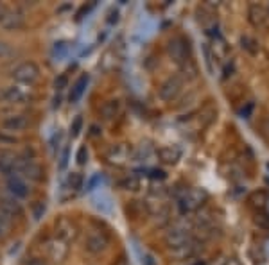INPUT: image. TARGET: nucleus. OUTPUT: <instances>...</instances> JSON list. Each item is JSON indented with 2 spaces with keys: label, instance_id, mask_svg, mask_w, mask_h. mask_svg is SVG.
<instances>
[{
  "label": "nucleus",
  "instance_id": "nucleus-36",
  "mask_svg": "<svg viewBox=\"0 0 269 265\" xmlns=\"http://www.w3.org/2000/svg\"><path fill=\"white\" fill-rule=\"evenodd\" d=\"M45 213V204L43 203H38L36 206H34V219H36V221H40L41 219V215Z\"/></svg>",
  "mask_w": 269,
  "mask_h": 265
},
{
  "label": "nucleus",
  "instance_id": "nucleus-27",
  "mask_svg": "<svg viewBox=\"0 0 269 265\" xmlns=\"http://www.w3.org/2000/svg\"><path fill=\"white\" fill-rule=\"evenodd\" d=\"M203 54H205V63H207V68H208V72H214V59H215V56H214V52H212V49L208 47L207 43L203 45Z\"/></svg>",
  "mask_w": 269,
  "mask_h": 265
},
{
  "label": "nucleus",
  "instance_id": "nucleus-44",
  "mask_svg": "<svg viewBox=\"0 0 269 265\" xmlns=\"http://www.w3.org/2000/svg\"><path fill=\"white\" fill-rule=\"evenodd\" d=\"M192 265H207V263H205V261L203 260H197V261H194V263Z\"/></svg>",
  "mask_w": 269,
  "mask_h": 265
},
{
  "label": "nucleus",
  "instance_id": "nucleus-26",
  "mask_svg": "<svg viewBox=\"0 0 269 265\" xmlns=\"http://www.w3.org/2000/svg\"><path fill=\"white\" fill-rule=\"evenodd\" d=\"M70 51V45L66 43V41H58V43H54V49H52V54L56 56V58H65L66 54H69Z\"/></svg>",
  "mask_w": 269,
  "mask_h": 265
},
{
  "label": "nucleus",
  "instance_id": "nucleus-39",
  "mask_svg": "<svg viewBox=\"0 0 269 265\" xmlns=\"http://www.w3.org/2000/svg\"><path fill=\"white\" fill-rule=\"evenodd\" d=\"M251 111H253V102H248L246 108H242V111H240V116H242V118H248V116L251 115Z\"/></svg>",
  "mask_w": 269,
  "mask_h": 265
},
{
  "label": "nucleus",
  "instance_id": "nucleus-1",
  "mask_svg": "<svg viewBox=\"0 0 269 265\" xmlns=\"http://www.w3.org/2000/svg\"><path fill=\"white\" fill-rule=\"evenodd\" d=\"M208 201V194L203 188H189L178 197V206L183 213H192L205 206Z\"/></svg>",
  "mask_w": 269,
  "mask_h": 265
},
{
  "label": "nucleus",
  "instance_id": "nucleus-15",
  "mask_svg": "<svg viewBox=\"0 0 269 265\" xmlns=\"http://www.w3.org/2000/svg\"><path fill=\"white\" fill-rule=\"evenodd\" d=\"M269 203V194L267 190L264 188H258V190H253L248 197V204L253 208L255 211H265V206Z\"/></svg>",
  "mask_w": 269,
  "mask_h": 265
},
{
  "label": "nucleus",
  "instance_id": "nucleus-5",
  "mask_svg": "<svg viewBox=\"0 0 269 265\" xmlns=\"http://www.w3.org/2000/svg\"><path fill=\"white\" fill-rule=\"evenodd\" d=\"M182 90H183V79L180 76H172V77H169L167 81H164L158 95H160V99L164 102H172L180 97Z\"/></svg>",
  "mask_w": 269,
  "mask_h": 265
},
{
  "label": "nucleus",
  "instance_id": "nucleus-31",
  "mask_svg": "<svg viewBox=\"0 0 269 265\" xmlns=\"http://www.w3.org/2000/svg\"><path fill=\"white\" fill-rule=\"evenodd\" d=\"M76 160H77V165H86L88 161V149L86 147H79V151H77L76 154Z\"/></svg>",
  "mask_w": 269,
  "mask_h": 265
},
{
  "label": "nucleus",
  "instance_id": "nucleus-23",
  "mask_svg": "<svg viewBox=\"0 0 269 265\" xmlns=\"http://www.w3.org/2000/svg\"><path fill=\"white\" fill-rule=\"evenodd\" d=\"M253 224L262 231H269V213L267 211H255Z\"/></svg>",
  "mask_w": 269,
  "mask_h": 265
},
{
  "label": "nucleus",
  "instance_id": "nucleus-43",
  "mask_svg": "<svg viewBox=\"0 0 269 265\" xmlns=\"http://www.w3.org/2000/svg\"><path fill=\"white\" fill-rule=\"evenodd\" d=\"M222 265H242V263H240L239 258H226V260L222 261Z\"/></svg>",
  "mask_w": 269,
  "mask_h": 265
},
{
  "label": "nucleus",
  "instance_id": "nucleus-3",
  "mask_svg": "<svg viewBox=\"0 0 269 265\" xmlns=\"http://www.w3.org/2000/svg\"><path fill=\"white\" fill-rule=\"evenodd\" d=\"M13 79L20 84H27V86H31V84H34L38 79H40V68H38V65L34 61H26L15 68V72H13Z\"/></svg>",
  "mask_w": 269,
  "mask_h": 265
},
{
  "label": "nucleus",
  "instance_id": "nucleus-32",
  "mask_svg": "<svg viewBox=\"0 0 269 265\" xmlns=\"http://www.w3.org/2000/svg\"><path fill=\"white\" fill-rule=\"evenodd\" d=\"M66 84H69V77H66L65 74H61V76H59V77H56V81H54V88H56V90H58V91L65 90Z\"/></svg>",
  "mask_w": 269,
  "mask_h": 265
},
{
  "label": "nucleus",
  "instance_id": "nucleus-19",
  "mask_svg": "<svg viewBox=\"0 0 269 265\" xmlns=\"http://www.w3.org/2000/svg\"><path fill=\"white\" fill-rule=\"evenodd\" d=\"M2 126L8 131H24L27 126H29V118L26 115H11L8 118H4Z\"/></svg>",
  "mask_w": 269,
  "mask_h": 265
},
{
  "label": "nucleus",
  "instance_id": "nucleus-11",
  "mask_svg": "<svg viewBox=\"0 0 269 265\" xmlns=\"http://www.w3.org/2000/svg\"><path fill=\"white\" fill-rule=\"evenodd\" d=\"M47 251H49V256L54 261H63L66 258V254H69V244H66L65 240L54 236V238H51L47 242Z\"/></svg>",
  "mask_w": 269,
  "mask_h": 265
},
{
  "label": "nucleus",
  "instance_id": "nucleus-34",
  "mask_svg": "<svg viewBox=\"0 0 269 265\" xmlns=\"http://www.w3.org/2000/svg\"><path fill=\"white\" fill-rule=\"evenodd\" d=\"M13 54V51H11V47H9L6 41H0V59H6V58H9V56Z\"/></svg>",
  "mask_w": 269,
  "mask_h": 265
},
{
  "label": "nucleus",
  "instance_id": "nucleus-40",
  "mask_svg": "<svg viewBox=\"0 0 269 265\" xmlns=\"http://www.w3.org/2000/svg\"><path fill=\"white\" fill-rule=\"evenodd\" d=\"M142 265H156V260L153 258V254H144Z\"/></svg>",
  "mask_w": 269,
  "mask_h": 265
},
{
  "label": "nucleus",
  "instance_id": "nucleus-30",
  "mask_svg": "<svg viewBox=\"0 0 269 265\" xmlns=\"http://www.w3.org/2000/svg\"><path fill=\"white\" fill-rule=\"evenodd\" d=\"M81 129H83V116H76V120H74L72 126H70V135L76 138V136H79Z\"/></svg>",
  "mask_w": 269,
  "mask_h": 265
},
{
  "label": "nucleus",
  "instance_id": "nucleus-33",
  "mask_svg": "<svg viewBox=\"0 0 269 265\" xmlns=\"http://www.w3.org/2000/svg\"><path fill=\"white\" fill-rule=\"evenodd\" d=\"M69 160H70V149H69V147H65V149H63L61 158H59V168H61V171H65V168H66Z\"/></svg>",
  "mask_w": 269,
  "mask_h": 265
},
{
  "label": "nucleus",
  "instance_id": "nucleus-42",
  "mask_svg": "<svg viewBox=\"0 0 269 265\" xmlns=\"http://www.w3.org/2000/svg\"><path fill=\"white\" fill-rule=\"evenodd\" d=\"M26 265H49V263L45 260H41V258H31Z\"/></svg>",
  "mask_w": 269,
  "mask_h": 265
},
{
  "label": "nucleus",
  "instance_id": "nucleus-8",
  "mask_svg": "<svg viewBox=\"0 0 269 265\" xmlns=\"http://www.w3.org/2000/svg\"><path fill=\"white\" fill-rule=\"evenodd\" d=\"M24 26V15L18 9H4L0 15V27L6 31H16Z\"/></svg>",
  "mask_w": 269,
  "mask_h": 265
},
{
  "label": "nucleus",
  "instance_id": "nucleus-22",
  "mask_svg": "<svg viewBox=\"0 0 269 265\" xmlns=\"http://www.w3.org/2000/svg\"><path fill=\"white\" fill-rule=\"evenodd\" d=\"M119 113H120V102L119 101H106L101 108V115L104 116L106 120L115 118Z\"/></svg>",
  "mask_w": 269,
  "mask_h": 265
},
{
  "label": "nucleus",
  "instance_id": "nucleus-10",
  "mask_svg": "<svg viewBox=\"0 0 269 265\" xmlns=\"http://www.w3.org/2000/svg\"><path fill=\"white\" fill-rule=\"evenodd\" d=\"M109 246V238L104 231H92L86 238V249L90 253L97 254V253H102L106 247Z\"/></svg>",
  "mask_w": 269,
  "mask_h": 265
},
{
  "label": "nucleus",
  "instance_id": "nucleus-29",
  "mask_svg": "<svg viewBox=\"0 0 269 265\" xmlns=\"http://www.w3.org/2000/svg\"><path fill=\"white\" fill-rule=\"evenodd\" d=\"M13 219H15V217H13V215H9L8 211L2 210V208H0V231L4 233V229L8 228L9 224H11Z\"/></svg>",
  "mask_w": 269,
  "mask_h": 265
},
{
  "label": "nucleus",
  "instance_id": "nucleus-4",
  "mask_svg": "<svg viewBox=\"0 0 269 265\" xmlns=\"http://www.w3.org/2000/svg\"><path fill=\"white\" fill-rule=\"evenodd\" d=\"M164 240L171 249H178V247H183L187 246V244L194 242L192 233L187 228H183V226H172V228L165 233Z\"/></svg>",
  "mask_w": 269,
  "mask_h": 265
},
{
  "label": "nucleus",
  "instance_id": "nucleus-18",
  "mask_svg": "<svg viewBox=\"0 0 269 265\" xmlns=\"http://www.w3.org/2000/svg\"><path fill=\"white\" fill-rule=\"evenodd\" d=\"M92 203H94L95 210L101 211V213H104V215H109L113 211V201H111V197H109L108 194H104V192H101V194H97V196H94Z\"/></svg>",
  "mask_w": 269,
  "mask_h": 265
},
{
  "label": "nucleus",
  "instance_id": "nucleus-41",
  "mask_svg": "<svg viewBox=\"0 0 269 265\" xmlns=\"http://www.w3.org/2000/svg\"><path fill=\"white\" fill-rule=\"evenodd\" d=\"M0 142L2 143H15L16 138L15 136H8V135H4V133H0Z\"/></svg>",
  "mask_w": 269,
  "mask_h": 265
},
{
  "label": "nucleus",
  "instance_id": "nucleus-35",
  "mask_svg": "<svg viewBox=\"0 0 269 265\" xmlns=\"http://www.w3.org/2000/svg\"><path fill=\"white\" fill-rule=\"evenodd\" d=\"M119 15H120L119 9H115V8L109 9V11H108V18H106V22H108L109 26H115V23L119 22Z\"/></svg>",
  "mask_w": 269,
  "mask_h": 265
},
{
  "label": "nucleus",
  "instance_id": "nucleus-38",
  "mask_svg": "<svg viewBox=\"0 0 269 265\" xmlns=\"http://www.w3.org/2000/svg\"><path fill=\"white\" fill-rule=\"evenodd\" d=\"M97 185H101V176H99V174H95L94 178L90 179V183H88V185H86V190H94Z\"/></svg>",
  "mask_w": 269,
  "mask_h": 265
},
{
  "label": "nucleus",
  "instance_id": "nucleus-16",
  "mask_svg": "<svg viewBox=\"0 0 269 265\" xmlns=\"http://www.w3.org/2000/svg\"><path fill=\"white\" fill-rule=\"evenodd\" d=\"M18 174H24L26 178H29L31 181H40L43 178V171L40 165H36L31 160H22V165L18 168Z\"/></svg>",
  "mask_w": 269,
  "mask_h": 265
},
{
  "label": "nucleus",
  "instance_id": "nucleus-17",
  "mask_svg": "<svg viewBox=\"0 0 269 265\" xmlns=\"http://www.w3.org/2000/svg\"><path fill=\"white\" fill-rule=\"evenodd\" d=\"M88 83H90V76H88V74H83V76L74 83L72 90H70V95H69V101L72 102V104L81 101V97H83L84 91H86V88H88Z\"/></svg>",
  "mask_w": 269,
  "mask_h": 265
},
{
  "label": "nucleus",
  "instance_id": "nucleus-21",
  "mask_svg": "<svg viewBox=\"0 0 269 265\" xmlns=\"http://www.w3.org/2000/svg\"><path fill=\"white\" fill-rule=\"evenodd\" d=\"M194 254H196V242H190L178 249H171V256L176 260H190Z\"/></svg>",
  "mask_w": 269,
  "mask_h": 265
},
{
  "label": "nucleus",
  "instance_id": "nucleus-6",
  "mask_svg": "<svg viewBox=\"0 0 269 265\" xmlns=\"http://www.w3.org/2000/svg\"><path fill=\"white\" fill-rule=\"evenodd\" d=\"M133 147L129 143H115V146L109 147L106 158L109 160V163L113 165H126L127 161H131L133 158Z\"/></svg>",
  "mask_w": 269,
  "mask_h": 265
},
{
  "label": "nucleus",
  "instance_id": "nucleus-28",
  "mask_svg": "<svg viewBox=\"0 0 269 265\" xmlns=\"http://www.w3.org/2000/svg\"><path fill=\"white\" fill-rule=\"evenodd\" d=\"M120 186H122L124 190H139L140 183L134 176H127V178H124L122 181H120Z\"/></svg>",
  "mask_w": 269,
  "mask_h": 265
},
{
  "label": "nucleus",
  "instance_id": "nucleus-13",
  "mask_svg": "<svg viewBox=\"0 0 269 265\" xmlns=\"http://www.w3.org/2000/svg\"><path fill=\"white\" fill-rule=\"evenodd\" d=\"M158 158H160L162 163L165 165H176L182 160V149L176 146H164L156 151Z\"/></svg>",
  "mask_w": 269,
  "mask_h": 265
},
{
  "label": "nucleus",
  "instance_id": "nucleus-14",
  "mask_svg": "<svg viewBox=\"0 0 269 265\" xmlns=\"http://www.w3.org/2000/svg\"><path fill=\"white\" fill-rule=\"evenodd\" d=\"M8 190L13 197H18V199H26V197L29 196V188H27V185L24 183V179L15 174L8 178Z\"/></svg>",
  "mask_w": 269,
  "mask_h": 265
},
{
  "label": "nucleus",
  "instance_id": "nucleus-2",
  "mask_svg": "<svg viewBox=\"0 0 269 265\" xmlns=\"http://www.w3.org/2000/svg\"><path fill=\"white\" fill-rule=\"evenodd\" d=\"M167 52L172 58V61L178 65L185 66L187 63H190V54H189V41L182 36H174L172 40H169L167 43Z\"/></svg>",
  "mask_w": 269,
  "mask_h": 265
},
{
  "label": "nucleus",
  "instance_id": "nucleus-7",
  "mask_svg": "<svg viewBox=\"0 0 269 265\" xmlns=\"http://www.w3.org/2000/svg\"><path fill=\"white\" fill-rule=\"evenodd\" d=\"M77 233H79V229H77L76 222H72L70 219L61 217L58 222H56V236L65 240L66 244L74 242V240L77 238Z\"/></svg>",
  "mask_w": 269,
  "mask_h": 265
},
{
  "label": "nucleus",
  "instance_id": "nucleus-20",
  "mask_svg": "<svg viewBox=\"0 0 269 265\" xmlns=\"http://www.w3.org/2000/svg\"><path fill=\"white\" fill-rule=\"evenodd\" d=\"M0 208L8 211L9 215H13V217H16V215L22 213V206H20V203H16L15 197L0 196Z\"/></svg>",
  "mask_w": 269,
  "mask_h": 265
},
{
  "label": "nucleus",
  "instance_id": "nucleus-9",
  "mask_svg": "<svg viewBox=\"0 0 269 265\" xmlns=\"http://www.w3.org/2000/svg\"><path fill=\"white\" fill-rule=\"evenodd\" d=\"M0 101H6L9 104H22L29 101V91L20 86H8L0 91Z\"/></svg>",
  "mask_w": 269,
  "mask_h": 265
},
{
  "label": "nucleus",
  "instance_id": "nucleus-25",
  "mask_svg": "<svg viewBox=\"0 0 269 265\" xmlns=\"http://www.w3.org/2000/svg\"><path fill=\"white\" fill-rule=\"evenodd\" d=\"M240 45H242L244 51H248L250 54H257L258 52V43L250 36H242L240 38Z\"/></svg>",
  "mask_w": 269,
  "mask_h": 265
},
{
  "label": "nucleus",
  "instance_id": "nucleus-45",
  "mask_svg": "<svg viewBox=\"0 0 269 265\" xmlns=\"http://www.w3.org/2000/svg\"><path fill=\"white\" fill-rule=\"evenodd\" d=\"M120 265H126V263H120Z\"/></svg>",
  "mask_w": 269,
  "mask_h": 265
},
{
  "label": "nucleus",
  "instance_id": "nucleus-24",
  "mask_svg": "<svg viewBox=\"0 0 269 265\" xmlns=\"http://www.w3.org/2000/svg\"><path fill=\"white\" fill-rule=\"evenodd\" d=\"M66 185H69V188L74 190V192L81 190V188H83V185H84L83 174H79V172H72V174H69V179H66Z\"/></svg>",
  "mask_w": 269,
  "mask_h": 265
},
{
  "label": "nucleus",
  "instance_id": "nucleus-37",
  "mask_svg": "<svg viewBox=\"0 0 269 265\" xmlns=\"http://www.w3.org/2000/svg\"><path fill=\"white\" fill-rule=\"evenodd\" d=\"M151 178H153V179H165V178H167V174H165V172L164 171H158V168H151Z\"/></svg>",
  "mask_w": 269,
  "mask_h": 265
},
{
  "label": "nucleus",
  "instance_id": "nucleus-12",
  "mask_svg": "<svg viewBox=\"0 0 269 265\" xmlns=\"http://www.w3.org/2000/svg\"><path fill=\"white\" fill-rule=\"evenodd\" d=\"M267 16H269V9L262 4H251L248 8V20H250L251 26L255 27H260L267 22Z\"/></svg>",
  "mask_w": 269,
  "mask_h": 265
}]
</instances>
